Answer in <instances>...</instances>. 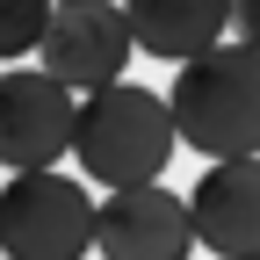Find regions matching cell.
Listing matches in <instances>:
<instances>
[{
    "instance_id": "obj_11",
    "label": "cell",
    "mask_w": 260,
    "mask_h": 260,
    "mask_svg": "<svg viewBox=\"0 0 260 260\" xmlns=\"http://www.w3.org/2000/svg\"><path fill=\"white\" fill-rule=\"evenodd\" d=\"M51 8H73V0H51Z\"/></svg>"
},
{
    "instance_id": "obj_1",
    "label": "cell",
    "mask_w": 260,
    "mask_h": 260,
    "mask_svg": "<svg viewBox=\"0 0 260 260\" xmlns=\"http://www.w3.org/2000/svg\"><path fill=\"white\" fill-rule=\"evenodd\" d=\"M167 109L181 145H195L203 159H260V44L224 37L188 58L167 87Z\"/></svg>"
},
{
    "instance_id": "obj_6",
    "label": "cell",
    "mask_w": 260,
    "mask_h": 260,
    "mask_svg": "<svg viewBox=\"0 0 260 260\" xmlns=\"http://www.w3.org/2000/svg\"><path fill=\"white\" fill-rule=\"evenodd\" d=\"M73 87H58L44 65L37 73H0V167L8 174H37V167H58L73 152Z\"/></svg>"
},
{
    "instance_id": "obj_3",
    "label": "cell",
    "mask_w": 260,
    "mask_h": 260,
    "mask_svg": "<svg viewBox=\"0 0 260 260\" xmlns=\"http://www.w3.org/2000/svg\"><path fill=\"white\" fill-rule=\"evenodd\" d=\"M94 253V188L37 167L0 181V260H87Z\"/></svg>"
},
{
    "instance_id": "obj_8",
    "label": "cell",
    "mask_w": 260,
    "mask_h": 260,
    "mask_svg": "<svg viewBox=\"0 0 260 260\" xmlns=\"http://www.w3.org/2000/svg\"><path fill=\"white\" fill-rule=\"evenodd\" d=\"M123 22H130V44L152 51V58H203L210 44L232 37V0H116Z\"/></svg>"
},
{
    "instance_id": "obj_4",
    "label": "cell",
    "mask_w": 260,
    "mask_h": 260,
    "mask_svg": "<svg viewBox=\"0 0 260 260\" xmlns=\"http://www.w3.org/2000/svg\"><path fill=\"white\" fill-rule=\"evenodd\" d=\"M130 22L116 0H73V8H51V29L37 44V65L73 87V94H94V87H116L123 65H130Z\"/></svg>"
},
{
    "instance_id": "obj_2",
    "label": "cell",
    "mask_w": 260,
    "mask_h": 260,
    "mask_svg": "<svg viewBox=\"0 0 260 260\" xmlns=\"http://www.w3.org/2000/svg\"><path fill=\"white\" fill-rule=\"evenodd\" d=\"M181 145V130H174V109H167V94H152V87H94L80 94V116H73V159H80V174L94 188H138V181H159L167 174V159Z\"/></svg>"
},
{
    "instance_id": "obj_5",
    "label": "cell",
    "mask_w": 260,
    "mask_h": 260,
    "mask_svg": "<svg viewBox=\"0 0 260 260\" xmlns=\"http://www.w3.org/2000/svg\"><path fill=\"white\" fill-rule=\"evenodd\" d=\"M94 253L102 260H188L195 253V224H188V195L138 181V188H109L94 203Z\"/></svg>"
},
{
    "instance_id": "obj_7",
    "label": "cell",
    "mask_w": 260,
    "mask_h": 260,
    "mask_svg": "<svg viewBox=\"0 0 260 260\" xmlns=\"http://www.w3.org/2000/svg\"><path fill=\"white\" fill-rule=\"evenodd\" d=\"M188 224L217 260H260V159H210L188 188Z\"/></svg>"
},
{
    "instance_id": "obj_10",
    "label": "cell",
    "mask_w": 260,
    "mask_h": 260,
    "mask_svg": "<svg viewBox=\"0 0 260 260\" xmlns=\"http://www.w3.org/2000/svg\"><path fill=\"white\" fill-rule=\"evenodd\" d=\"M232 37L239 44H260V0H232Z\"/></svg>"
},
{
    "instance_id": "obj_9",
    "label": "cell",
    "mask_w": 260,
    "mask_h": 260,
    "mask_svg": "<svg viewBox=\"0 0 260 260\" xmlns=\"http://www.w3.org/2000/svg\"><path fill=\"white\" fill-rule=\"evenodd\" d=\"M51 29V0H0V58L37 51Z\"/></svg>"
}]
</instances>
